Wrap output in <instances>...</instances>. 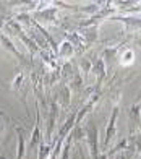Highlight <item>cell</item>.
<instances>
[{
	"instance_id": "obj_1",
	"label": "cell",
	"mask_w": 141,
	"mask_h": 159,
	"mask_svg": "<svg viewBox=\"0 0 141 159\" xmlns=\"http://www.w3.org/2000/svg\"><path fill=\"white\" fill-rule=\"evenodd\" d=\"M86 132V140H88V146L91 149V156L93 159H99L101 153H99V133H97V127L94 125V122H89L88 127L84 128Z\"/></svg>"
},
{
	"instance_id": "obj_2",
	"label": "cell",
	"mask_w": 141,
	"mask_h": 159,
	"mask_svg": "<svg viewBox=\"0 0 141 159\" xmlns=\"http://www.w3.org/2000/svg\"><path fill=\"white\" fill-rule=\"evenodd\" d=\"M117 115H118V107H114V111H112V115H110V120H109V125L105 128V138H104V149L109 146L110 140L115 136L117 133Z\"/></svg>"
},
{
	"instance_id": "obj_3",
	"label": "cell",
	"mask_w": 141,
	"mask_h": 159,
	"mask_svg": "<svg viewBox=\"0 0 141 159\" xmlns=\"http://www.w3.org/2000/svg\"><path fill=\"white\" fill-rule=\"evenodd\" d=\"M128 120H130V133H135V130L139 127V122H141V106H139V102H135L128 109Z\"/></svg>"
},
{
	"instance_id": "obj_4",
	"label": "cell",
	"mask_w": 141,
	"mask_h": 159,
	"mask_svg": "<svg viewBox=\"0 0 141 159\" xmlns=\"http://www.w3.org/2000/svg\"><path fill=\"white\" fill-rule=\"evenodd\" d=\"M57 101L51 102V114H49V122H47V130H46V143H51L54 127H55V117H57Z\"/></svg>"
},
{
	"instance_id": "obj_5",
	"label": "cell",
	"mask_w": 141,
	"mask_h": 159,
	"mask_svg": "<svg viewBox=\"0 0 141 159\" xmlns=\"http://www.w3.org/2000/svg\"><path fill=\"white\" fill-rule=\"evenodd\" d=\"M42 141V136H41V120H39V111L36 114V125H34V130L31 133V140H29V144H28V149H34L37 148Z\"/></svg>"
},
{
	"instance_id": "obj_6",
	"label": "cell",
	"mask_w": 141,
	"mask_h": 159,
	"mask_svg": "<svg viewBox=\"0 0 141 159\" xmlns=\"http://www.w3.org/2000/svg\"><path fill=\"white\" fill-rule=\"evenodd\" d=\"M15 132L18 135V149H16L15 159H23L26 149H28L26 148V133H24V128H20V127H15Z\"/></svg>"
},
{
	"instance_id": "obj_7",
	"label": "cell",
	"mask_w": 141,
	"mask_h": 159,
	"mask_svg": "<svg viewBox=\"0 0 141 159\" xmlns=\"http://www.w3.org/2000/svg\"><path fill=\"white\" fill-rule=\"evenodd\" d=\"M70 101H72V89H70V86H67V84L60 86L57 102L62 106V109H67V107L70 106Z\"/></svg>"
},
{
	"instance_id": "obj_8",
	"label": "cell",
	"mask_w": 141,
	"mask_h": 159,
	"mask_svg": "<svg viewBox=\"0 0 141 159\" xmlns=\"http://www.w3.org/2000/svg\"><path fill=\"white\" fill-rule=\"evenodd\" d=\"M93 70L96 71V76H97V86H96V89H99L101 83L104 81L105 75H107V70H105V62H104L102 57L96 60V63L93 65Z\"/></svg>"
},
{
	"instance_id": "obj_9",
	"label": "cell",
	"mask_w": 141,
	"mask_h": 159,
	"mask_svg": "<svg viewBox=\"0 0 141 159\" xmlns=\"http://www.w3.org/2000/svg\"><path fill=\"white\" fill-rule=\"evenodd\" d=\"M76 114H78V112H73V114L67 119L65 124H63V127L60 128V132H59V135H60L59 138H60V140H65L67 136L70 135V132L73 130V127L76 125Z\"/></svg>"
},
{
	"instance_id": "obj_10",
	"label": "cell",
	"mask_w": 141,
	"mask_h": 159,
	"mask_svg": "<svg viewBox=\"0 0 141 159\" xmlns=\"http://www.w3.org/2000/svg\"><path fill=\"white\" fill-rule=\"evenodd\" d=\"M0 42L3 44V47H5V49H8V52H11L13 55L16 57V59H20L23 63H26V60L23 59V55H21V54L18 52V49L15 47V44H13V42L10 41V38H8L7 34H0Z\"/></svg>"
},
{
	"instance_id": "obj_11",
	"label": "cell",
	"mask_w": 141,
	"mask_h": 159,
	"mask_svg": "<svg viewBox=\"0 0 141 159\" xmlns=\"http://www.w3.org/2000/svg\"><path fill=\"white\" fill-rule=\"evenodd\" d=\"M52 149H54V148H52V144H51V143L41 141L39 148H37V153H39V157H37V159H47Z\"/></svg>"
},
{
	"instance_id": "obj_12",
	"label": "cell",
	"mask_w": 141,
	"mask_h": 159,
	"mask_svg": "<svg viewBox=\"0 0 141 159\" xmlns=\"http://www.w3.org/2000/svg\"><path fill=\"white\" fill-rule=\"evenodd\" d=\"M57 54H59V57H72V54H73V46L70 44L68 41L62 42V46L59 47Z\"/></svg>"
},
{
	"instance_id": "obj_13",
	"label": "cell",
	"mask_w": 141,
	"mask_h": 159,
	"mask_svg": "<svg viewBox=\"0 0 141 159\" xmlns=\"http://www.w3.org/2000/svg\"><path fill=\"white\" fill-rule=\"evenodd\" d=\"M112 20H120L123 23H126L128 26H135V28H141V18H131V16H114Z\"/></svg>"
},
{
	"instance_id": "obj_14",
	"label": "cell",
	"mask_w": 141,
	"mask_h": 159,
	"mask_svg": "<svg viewBox=\"0 0 141 159\" xmlns=\"http://www.w3.org/2000/svg\"><path fill=\"white\" fill-rule=\"evenodd\" d=\"M126 148H128V138H123V140H120V141L117 143V146H115L114 149L107 151V153H105V154H107V156L110 157V156H114L115 153H118V151H122V149H126Z\"/></svg>"
},
{
	"instance_id": "obj_15",
	"label": "cell",
	"mask_w": 141,
	"mask_h": 159,
	"mask_svg": "<svg viewBox=\"0 0 141 159\" xmlns=\"http://www.w3.org/2000/svg\"><path fill=\"white\" fill-rule=\"evenodd\" d=\"M23 81H24V73H23V71H20V73L15 76V80L11 81L10 88H11L13 91H20V88L23 86Z\"/></svg>"
},
{
	"instance_id": "obj_16",
	"label": "cell",
	"mask_w": 141,
	"mask_h": 159,
	"mask_svg": "<svg viewBox=\"0 0 141 159\" xmlns=\"http://www.w3.org/2000/svg\"><path fill=\"white\" fill-rule=\"evenodd\" d=\"M7 125H8V115L0 111V138H3V135L7 133Z\"/></svg>"
},
{
	"instance_id": "obj_17",
	"label": "cell",
	"mask_w": 141,
	"mask_h": 159,
	"mask_svg": "<svg viewBox=\"0 0 141 159\" xmlns=\"http://www.w3.org/2000/svg\"><path fill=\"white\" fill-rule=\"evenodd\" d=\"M133 62H135V54H133V50H125V52L122 54V59H120V63L122 65H131Z\"/></svg>"
},
{
	"instance_id": "obj_18",
	"label": "cell",
	"mask_w": 141,
	"mask_h": 159,
	"mask_svg": "<svg viewBox=\"0 0 141 159\" xmlns=\"http://www.w3.org/2000/svg\"><path fill=\"white\" fill-rule=\"evenodd\" d=\"M72 143H73V140H72V136H67L65 138V143H63V146H62V157L60 159H68V156H70V146H72Z\"/></svg>"
},
{
	"instance_id": "obj_19",
	"label": "cell",
	"mask_w": 141,
	"mask_h": 159,
	"mask_svg": "<svg viewBox=\"0 0 141 159\" xmlns=\"http://www.w3.org/2000/svg\"><path fill=\"white\" fill-rule=\"evenodd\" d=\"M81 86H83V76L80 73H76L72 80V84H70V89L72 91H80L81 89Z\"/></svg>"
},
{
	"instance_id": "obj_20",
	"label": "cell",
	"mask_w": 141,
	"mask_h": 159,
	"mask_svg": "<svg viewBox=\"0 0 141 159\" xmlns=\"http://www.w3.org/2000/svg\"><path fill=\"white\" fill-rule=\"evenodd\" d=\"M135 153H136L135 146H128L126 149H123V153H122L120 156H117L115 159H131L133 156H135Z\"/></svg>"
},
{
	"instance_id": "obj_21",
	"label": "cell",
	"mask_w": 141,
	"mask_h": 159,
	"mask_svg": "<svg viewBox=\"0 0 141 159\" xmlns=\"http://www.w3.org/2000/svg\"><path fill=\"white\" fill-rule=\"evenodd\" d=\"M80 67H81V71L84 73V76H86V75L89 73V70H93V63H91L89 59H84V60H81Z\"/></svg>"
},
{
	"instance_id": "obj_22",
	"label": "cell",
	"mask_w": 141,
	"mask_h": 159,
	"mask_svg": "<svg viewBox=\"0 0 141 159\" xmlns=\"http://www.w3.org/2000/svg\"><path fill=\"white\" fill-rule=\"evenodd\" d=\"M135 149H136L138 154H141V135H138V138L135 141Z\"/></svg>"
},
{
	"instance_id": "obj_23",
	"label": "cell",
	"mask_w": 141,
	"mask_h": 159,
	"mask_svg": "<svg viewBox=\"0 0 141 159\" xmlns=\"http://www.w3.org/2000/svg\"><path fill=\"white\" fill-rule=\"evenodd\" d=\"M135 42H136V44L141 47V38H138V36H136V38H135Z\"/></svg>"
},
{
	"instance_id": "obj_24",
	"label": "cell",
	"mask_w": 141,
	"mask_h": 159,
	"mask_svg": "<svg viewBox=\"0 0 141 159\" xmlns=\"http://www.w3.org/2000/svg\"><path fill=\"white\" fill-rule=\"evenodd\" d=\"M139 101H141V93H139V98H138V101H136V102H139Z\"/></svg>"
}]
</instances>
